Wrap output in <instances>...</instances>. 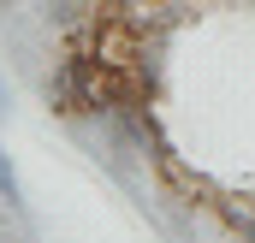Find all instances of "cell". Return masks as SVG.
<instances>
[{"instance_id": "1", "label": "cell", "mask_w": 255, "mask_h": 243, "mask_svg": "<svg viewBox=\"0 0 255 243\" xmlns=\"http://www.w3.org/2000/svg\"><path fill=\"white\" fill-rule=\"evenodd\" d=\"M0 202L12 208V214H24V184L12 172V160H6V148H0Z\"/></svg>"}, {"instance_id": "2", "label": "cell", "mask_w": 255, "mask_h": 243, "mask_svg": "<svg viewBox=\"0 0 255 243\" xmlns=\"http://www.w3.org/2000/svg\"><path fill=\"white\" fill-rule=\"evenodd\" d=\"M0 119H6V83H0Z\"/></svg>"}]
</instances>
